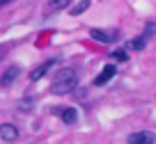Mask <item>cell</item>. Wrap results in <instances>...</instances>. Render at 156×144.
Wrapping results in <instances>:
<instances>
[{
	"mask_svg": "<svg viewBox=\"0 0 156 144\" xmlns=\"http://www.w3.org/2000/svg\"><path fill=\"white\" fill-rule=\"evenodd\" d=\"M53 64H55V60H46V62L41 64V67H37V69H34L32 73H30V80H32V82H37L39 78H44L46 73H48V69L53 67Z\"/></svg>",
	"mask_w": 156,
	"mask_h": 144,
	"instance_id": "ba28073f",
	"label": "cell"
},
{
	"mask_svg": "<svg viewBox=\"0 0 156 144\" xmlns=\"http://www.w3.org/2000/svg\"><path fill=\"white\" fill-rule=\"evenodd\" d=\"M156 34V23H147V28H145V32H142V37L145 39H151Z\"/></svg>",
	"mask_w": 156,
	"mask_h": 144,
	"instance_id": "7c38bea8",
	"label": "cell"
},
{
	"mask_svg": "<svg viewBox=\"0 0 156 144\" xmlns=\"http://www.w3.org/2000/svg\"><path fill=\"white\" fill-rule=\"evenodd\" d=\"M0 57H2V55H0Z\"/></svg>",
	"mask_w": 156,
	"mask_h": 144,
	"instance_id": "9a60e30c",
	"label": "cell"
},
{
	"mask_svg": "<svg viewBox=\"0 0 156 144\" xmlns=\"http://www.w3.org/2000/svg\"><path fill=\"white\" fill-rule=\"evenodd\" d=\"M51 5L53 9H64L67 5H71V0H51Z\"/></svg>",
	"mask_w": 156,
	"mask_h": 144,
	"instance_id": "4fadbf2b",
	"label": "cell"
},
{
	"mask_svg": "<svg viewBox=\"0 0 156 144\" xmlns=\"http://www.w3.org/2000/svg\"><path fill=\"white\" fill-rule=\"evenodd\" d=\"M16 137H19V128H16L14 124H2L0 126V139H2V142H14Z\"/></svg>",
	"mask_w": 156,
	"mask_h": 144,
	"instance_id": "5b68a950",
	"label": "cell"
},
{
	"mask_svg": "<svg viewBox=\"0 0 156 144\" xmlns=\"http://www.w3.org/2000/svg\"><path fill=\"white\" fill-rule=\"evenodd\" d=\"M55 112H58L60 119H62L64 124H69V126H73L78 121V110H76V108H58Z\"/></svg>",
	"mask_w": 156,
	"mask_h": 144,
	"instance_id": "277c9868",
	"label": "cell"
},
{
	"mask_svg": "<svg viewBox=\"0 0 156 144\" xmlns=\"http://www.w3.org/2000/svg\"><path fill=\"white\" fill-rule=\"evenodd\" d=\"M115 73H117V69H115V64H106V67L101 69V73H99L97 78H94V85L97 87H103L106 82H110V78H115Z\"/></svg>",
	"mask_w": 156,
	"mask_h": 144,
	"instance_id": "3957f363",
	"label": "cell"
},
{
	"mask_svg": "<svg viewBox=\"0 0 156 144\" xmlns=\"http://www.w3.org/2000/svg\"><path fill=\"white\" fill-rule=\"evenodd\" d=\"M19 67H9L5 73H2V78H0V87H12L16 82V78H19Z\"/></svg>",
	"mask_w": 156,
	"mask_h": 144,
	"instance_id": "52a82bcc",
	"label": "cell"
},
{
	"mask_svg": "<svg viewBox=\"0 0 156 144\" xmlns=\"http://www.w3.org/2000/svg\"><path fill=\"white\" fill-rule=\"evenodd\" d=\"M117 30H90V37L94 39V41H99V43H112L117 39Z\"/></svg>",
	"mask_w": 156,
	"mask_h": 144,
	"instance_id": "7a4b0ae2",
	"label": "cell"
},
{
	"mask_svg": "<svg viewBox=\"0 0 156 144\" xmlns=\"http://www.w3.org/2000/svg\"><path fill=\"white\" fill-rule=\"evenodd\" d=\"M110 60H115V62H126L129 55H126L124 48H117V50H112V53H110Z\"/></svg>",
	"mask_w": 156,
	"mask_h": 144,
	"instance_id": "8fae6325",
	"label": "cell"
},
{
	"mask_svg": "<svg viewBox=\"0 0 156 144\" xmlns=\"http://www.w3.org/2000/svg\"><path fill=\"white\" fill-rule=\"evenodd\" d=\"M145 43H147V39L142 37H136V39H131V41L126 43V48H131V50H142V48H145Z\"/></svg>",
	"mask_w": 156,
	"mask_h": 144,
	"instance_id": "30bf717a",
	"label": "cell"
},
{
	"mask_svg": "<svg viewBox=\"0 0 156 144\" xmlns=\"http://www.w3.org/2000/svg\"><path fill=\"white\" fill-rule=\"evenodd\" d=\"M90 5H92V0H80L76 7H69V14H71V16L83 14V12H87V9H90Z\"/></svg>",
	"mask_w": 156,
	"mask_h": 144,
	"instance_id": "9c48e42d",
	"label": "cell"
},
{
	"mask_svg": "<svg viewBox=\"0 0 156 144\" xmlns=\"http://www.w3.org/2000/svg\"><path fill=\"white\" fill-rule=\"evenodd\" d=\"M156 139L154 133H147V130H140V133L129 135V144H151Z\"/></svg>",
	"mask_w": 156,
	"mask_h": 144,
	"instance_id": "8992f818",
	"label": "cell"
},
{
	"mask_svg": "<svg viewBox=\"0 0 156 144\" xmlns=\"http://www.w3.org/2000/svg\"><path fill=\"white\" fill-rule=\"evenodd\" d=\"M76 87H78V73L73 71V69H69V67L60 69L53 76V82H51V91H53V94H69V91H73Z\"/></svg>",
	"mask_w": 156,
	"mask_h": 144,
	"instance_id": "6da1fadb",
	"label": "cell"
},
{
	"mask_svg": "<svg viewBox=\"0 0 156 144\" xmlns=\"http://www.w3.org/2000/svg\"><path fill=\"white\" fill-rule=\"evenodd\" d=\"M9 2H14V0H0V9H2L5 5H9Z\"/></svg>",
	"mask_w": 156,
	"mask_h": 144,
	"instance_id": "5bb4252c",
	"label": "cell"
}]
</instances>
